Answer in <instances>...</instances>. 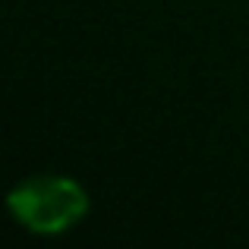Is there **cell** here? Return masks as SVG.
Listing matches in <instances>:
<instances>
[{
    "mask_svg": "<svg viewBox=\"0 0 249 249\" xmlns=\"http://www.w3.org/2000/svg\"><path fill=\"white\" fill-rule=\"evenodd\" d=\"M6 208L25 231L54 237L76 227L89 214V193L70 177L41 174L16 183L6 193Z\"/></svg>",
    "mask_w": 249,
    "mask_h": 249,
    "instance_id": "1",
    "label": "cell"
}]
</instances>
